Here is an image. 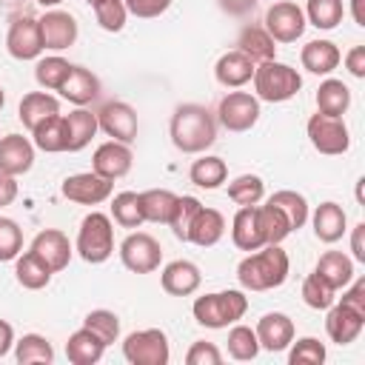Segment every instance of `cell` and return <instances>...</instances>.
<instances>
[{"label": "cell", "instance_id": "f35d334b", "mask_svg": "<svg viewBox=\"0 0 365 365\" xmlns=\"http://www.w3.org/2000/svg\"><path fill=\"white\" fill-rule=\"evenodd\" d=\"M345 6L342 0H308L305 3V23H311L319 31H331L342 23Z\"/></svg>", "mask_w": 365, "mask_h": 365}, {"label": "cell", "instance_id": "603a6c76", "mask_svg": "<svg viewBox=\"0 0 365 365\" xmlns=\"http://www.w3.org/2000/svg\"><path fill=\"white\" fill-rule=\"evenodd\" d=\"M108 345L91 331V328H77L71 336H68V342H66V356H68V362L71 365H94V362H100L103 359V351H106Z\"/></svg>", "mask_w": 365, "mask_h": 365}, {"label": "cell", "instance_id": "681fc988", "mask_svg": "<svg viewBox=\"0 0 365 365\" xmlns=\"http://www.w3.org/2000/svg\"><path fill=\"white\" fill-rule=\"evenodd\" d=\"M325 362V345L317 336H302L291 342L288 365H322Z\"/></svg>", "mask_w": 365, "mask_h": 365}, {"label": "cell", "instance_id": "277c9868", "mask_svg": "<svg viewBox=\"0 0 365 365\" xmlns=\"http://www.w3.org/2000/svg\"><path fill=\"white\" fill-rule=\"evenodd\" d=\"M254 97L265 103H285L299 94L302 77L294 66L279 63V60H265L254 66Z\"/></svg>", "mask_w": 365, "mask_h": 365}, {"label": "cell", "instance_id": "ffe728a7", "mask_svg": "<svg viewBox=\"0 0 365 365\" xmlns=\"http://www.w3.org/2000/svg\"><path fill=\"white\" fill-rule=\"evenodd\" d=\"M200 282H202V274L191 259H174L160 274V285L171 297H191L200 288Z\"/></svg>", "mask_w": 365, "mask_h": 365}, {"label": "cell", "instance_id": "f546056e", "mask_svg": "<svg viewBox=\"0 0 365 365\" xmlns=\"http://www.w3.org/2000/svg\"><path fill=\"white\" fill-rule=\"evenodd\" d=\"M334 291L345 288L351 279H354V259L342 251H325L319 259H317V268H314Z\"/></svg>", "mask_w": 365, "mask_h": 365}, {"label": "cell", "instance_id": "4316f807", "mask_svg": "<svg viewBox=\"0 0 365 365\" xmlns=\"http://www.w3.org/2000/svg\"><path fill=\"white\" fill-rule=\"evenodd\" d=\"M237 51H242L254 66L277 57V43L262 26H245L237 37Z\"/></svg>", "mask_w": 365, "mask_h": 365}, {"label": "cell", "instance_id": "d6a6232c", "mask_svg": "<svg viewBox=\"0 0 365 365\" xmlns=\"http://www.w3.org/2000/svg\"><path fill=\"white\" fill-rule=\"evenodd\" d=\"M351 108V88L342 80H322L317 88V111L328 117H342Z\"/></svg>", "mask_w": 365, "mask_h": 365}, {"label": "cell", "instance_id": "9f6ffc18", "mask_svg": "<svg viewBox=\"0 0 365 365\" xmlns=\"http://www.w3.org/2000/svg\"><path fill=\"white\" fill-rule=\"evenodd\" d=\"M17 191H20V188H17V177L0 171V208L11 205V202L17 200Z\"/></svg>", "mask_w": 365, "mask_h": 365}, {"label": "cell", "instance_id": "30bf717a", "mask_svg": "<svg viewBox=\"0 0 365 365\" xmlns=\"http://www.w3.org/2000/svg\"><path fill=\"white\" fill-rule=\"evenodd\" d=\"M305 11L291 0H277L265 11V31L274 37V43H297L305 31Z\"/></svg>", "mask_w": 365, "mask_h": 365}, {"label": "cell", "instance_id": "816d5d0a", "mask_svg": "<svg viewBox=\"0 0 365 365\" xmlns=\"http://www.w3.org/2000/svg\"><path fill=\"white\" fill-rule=\"evenodd\" d=\"M222 362V354L214 342H202L197 339L188 351H185V365H220Z\"/></svg>", "mask_w": 365, "mask_h": 365}, {"label": "cell", "instance_id": "ba28073f", "mask_svg": "<svg viewBox=\"0 0 365 365\" xmlns=\"http://www.w3.org/2000/svg\"><path fill=\"white\" fill-rule=\"evenodd\" d=\"M120 259L131 274H151L163 262V245L145 231H131L120 242Z\"/></svg>", "mask_w": 365, "mask_h": 365}, {"label": "cell", "instance_id": "5b68a950", "mask_svg": "<svg viewBox=\"0 0 365 365\" xmlns=\"http://www.w3.org/2000/svg\"><path fill=\"white\" fill-rule=\"evenodd\" d=\"M74 251L86 262H91V265L106 262L114 254V225H111V217L103 214V211L86 214L83 222H80V231H77Z\"/></svg>", "mask_w": 365, "mask_h": 365}, {"label": "cell", "instance_id": "8fae6325", "mask_svg": "<svg viewBox=\"0 0 365 365\" xmlns=\"http://www.w3.org/2000/svg\"><path fill=\"white\" fill-rule=\"evenodd\" d=\"M97 125L117 143L131 145L137 140V111L123 100H108L97 111Z\"/></svg>", "mask_w": 365, "mask_h": 365}, {"label": "cell", "instance_id": "7a4b0ae2", "mask_svg": "<svg viewBox=\"0 0 365 365\" xmlns=\"http://www.w3.org/2000/svg\"><path fill=\"white\" fill-rule=\"evenodd\" d=\"M291 259L279 245H262L237 265V279L245 291H271L288 279Z\"/></svg>", "mask_w": 365, "mask_h": 365}, {"label": "cell", "instance_id": "f1b7e54d", "mask_svg": "<svg viewBox=\"0 0 365 365\" xmlns=\"http://www.w3.org/2000/svg\"><path fill=\"white\" fill-rule=\"evenodd\" d=\"M51 114H60V100L54 94H48V91H29V94H23L20 108H17V117H20V123L29 131L37 123H43L46 117H51Z\"/></svg>", "mask_w": 365, "mask_h": 365}, {"label": "cell", "instance_id": "6da1fadb", "mask_svg": "<svg viewBox=\"0 0 365 365\" xmlns=\"http://www.w3.org/2000/svg\"><path fill=\"white\" fill-rule=\"evenodd\" d=\"M168 134L177 151L182 154H202L217 140V120L214 114L200 103H182L174 108Z\"/></svg>", "mask_w": 365, "mask_h": 365}, {"label": "cell", "instance_id": "2e32d148", "mask_svg": "<svg viewBox=\"0 0 365 365\" xmlns=\"http://www.w3.org/2000/svg\"><path fill=\"white\" fill-rule=\"evenodd\" d=\"M131 163H134V154L125 143H117V140H108L103 145H97L94 157H91V171L106 177V180H120L131 171Z\"/></svg>", "mask_w": 365, "mask_h": 365}, {"label": "cell", "instance_id": "4fadbf2b", "mask_svg": "<svg viewBox=\"0 0 365 365\" xmlns=\"http://www.w3.org/2000/svg\"><path fill=\"white\" fill-rule=\"evenodd\" d=\"M6 48L14 60H37L43 51V37H40V23L37 17L20 14L11 20L9 34H6Z\"/></svg>", "mask_w": 365, "mask_h": 365}, {"label": "cell", "instance_id": "f6af8a7d", "mask_svg": "<svg viewBox=\"0 0 365 365\" xmlns=\"http://www.w3.org/2000/svg\"><path fill=\"white\" fill-rule=\"evenodd\" d=\"M302 302L308 308H314V311H325V308H331L336 302V291L314 271V274H308L302 279Z\"/></svg>", "mask_w": 365, "mask_h": 365}, {"label": "cell", "instance_id": "d4e9b609", "mask_svg": "<svg viewBox=\"0 0 365 365\" xmlns=\"http://www.w3.org/2000/svg\"><path fill=\"white\" fill-rule=\"evenodd\" d=\"M214 77H217V83L225 86V88H240V86H245V83L254 77V63H251L242 51L231 48V51H225V54L217 60Z\"/></svg>", "mask_w": 365, "mask_h": 365}, {"label": "cell", "instance_id": "bcb514c9", "mask_svg": "<svg viewBox=\"0 0 365 365\" xmlns=\"http://www.w3.org/2000/svg\"><path fill=\"white\" fill-rule=\"evenodd\" d=\"M200 208H202V202H200L197 197H191V194L177 197L174 211H171V220H168V225H171V231H174L177 240L188 242V228H191V220L197 217Z\"/></svg>", "mask_w": 365, "mask_h": 365}, {"label": "cell", "instance_id": "e575fe53", "mask_svg": "<svg viewBox=\"0 0 365 365\" xmlns=\"http://www.w3.org/2000/svg\"><path fill=\"white\" fill-rule=\"evenodd\" d=\"M188 177H191V182H194L197 188L214 191V188H220V185L225 182V177H228V165H225V160H222V157L205 154V157H200V160H194V163H191Z\"/></svg>", "mask_w": 365, "mask_h": 365}, {"label": "cell", "instance_id": "7bdbcfd3", "mask_svg": "<svg viewBox=\"0 0 365 365\" xmlns=\"http://www.w3.org/2000/svg\"><path fill=\"white\" fill-rule=\"evenodd\" d=\"M257 354H259L257 331L248 325H234L228 331V356L240 359V362H251V359H257Z\"/></svg>", "mask_w": 365, "mask_h": 365}, {"label": "cell", "instance_id": "11a10c76", "mask_svg": "<svg viewBox=\"0 0 365 365\" xmlns=\"http://www.w3.org/2000/svg\"><path fill=\"white\" fill-rule=\"evenodd\" d=\"M345 68L354 74V77H365V46H354L348 54H345Z\"/></svg>", "mask_w": 365, "mask_h": 365}, {"label": "cell", "instance_id": "7dc6e473", "mask_svg": "<svg viewBox=\"0 0 365 365\" xmlns=\"http://www.w3.org/2000/svg\"><path fill=\"white\" fill-rule=\"evenodd\" d=\"M91 9H94V17L103 31H111V34L123 31V26L128 20V9L123 0H94Z\"/></svg>", "mask_w": 365, "mask_h": 365}, {"label": "cell", "instance_id": "6125c7cd", "mask_svg": "<svg viewBox=\"0 0 365 365\" xmlns=\"http://www.w3.org/2000/svg\"><path fill=\"white\" fill-rule=\"evenodd\" d=\"M34 3H40L43 9H54V6H60L63 0H34Z\"/></svg>", "mask_w": 365, "mask_h": 365}, {"label": "cell", "instance_id": "484cf974", "mask_svg": "<svg viewBox=\"0 0 365 365\" xmlns=\"http://www.w3.org/2000/svg\"><path fill=\"white\" fill-rule=\"evenodd\" d=\"M225 234V217L217 211V208H200L197 217L191 220V228H188V242L200 245V248H211L222 240Z\"/></svg>", "mask_w": 365, "mask_h": 365}, {"label": "cell", "instance_id": "ee69618b", "mask_svg": "<svg viewBox=\"0 0 365 365\" xmlns=\"http://www.w3.org/2000/svg\"><path fill=\"white\" fill-rule=\"evenodd\" d=\"M265 197V182L257 174H240L228 182V200L237 205H257Z\"/></svg>", "mask_w": 365, "mask_h": 365}, {"label": "cell", "instance_id": "ab89813d", "mask_svg": "<svg viewBox=\"0 0 365 365\" xmlns=\"http://www.w3.org/2000/svg\"><path fill=\"white\" fill-rule=\"evenodd\" d=\"M268 202L271 205H277L285 217H288V222H291V231H299L305 222H308V200L299 194V191H291V188H282V191H274L271 197H268Z\"/></svg>", "mask_w": 365, "mask_h": 365}, {"label": "cell", "instance_id": "db71d44e", "mask_svg": "<svg viewBox=\"0 0 365 365\" xmlns=\"http://www.w3.org/2000/svg\"><path fill=\"white\" fill-rule=\"evenodd\" d=\"M345 288L348 291L342 294L339 302H345V305H351V308H356V311L365 314V279H351Z\"/></svg>", "mask_w": 365, "mask_h": 365}, {"label": "cell", "instance_id": "f5cc1de1", "mask_svg": "<svg viewBox=\"0 0 365 365\" xmlns=\"http://www.w3.org/2000/svg\"><path fill=\"white\" fill-rule=\"evenodd\" d=\"M128 14L140 17V20H151V17H160L163 11H168L171 0H123Z\"/></svg>", "mask_w": 365, "mask_h": 365}, {"label": "cell", "instance_id": "ac0fdd59", "mask_svg": "<svg viewBox=\"0 0 365 365\" xmlns=\"http://www.w3.org/2000/svg\"><path fill=\"white\" fill-rule=\"evenodd\" d=\"M34 165V143L23 134H6L0 137V171L20 177L29 174Z\"/></svg>", "mask_w": 365, "mask_h": 365}, {"label": "cell", "instance_id": "7c38bea8", "mask_svg": "<svg viewBox=\"0 0 365 365\" xmlns=\"http://www.w3.org/2000/svg\"><path fill=\"white\" fill-rule=\"evenodd\" d=\"M111 188L114 182L94 174V171H83V174H71L63 180L60 191L68 202H77V205H100L111 197Z\"/></svg>", "mask_w": 365, "mask_h": 365}, {"label": "cell", "instance_id": "60d3db41", "mask_svg": "<svg viewBox=\"0 0 365 365\" xmlns=\"http://www.w3.org/2000/svg\"><path fill=\"white\" fill-rule=\"evenodd\" d=\"M111 217L117 225L123 228H140L143 220V208H140V194L137 191H120L111 200Z\"/></svg>", "mask_w": 365, "mask_h": 365}, {"label": "cell", "instance_id": "8992f818", "mask_svg": "<svg viewBox=\"0 0 365 365\" xmlns=\"http://www.w3.org/2000/svg\"><path fill=\"white\" fill-rule=\"evenodd\" d=\"M123 356L131 365H165L171 359L168 336L160 328H143L131 331L123 339Z\"/></svg>", "mask_w": 365, "mask_h": 365}, {"label": "cell", "instance_id": "c3c4849f", "mask_svg": "<svg viewBox=\"0 0 365 365\" xmlns=\"http://www.w3.org/2000/svg\"><path fill=\"white\" fill-rule=\"evenodd\" d=\"M83 325H86V328H91V331H94L106 345H111V342H117V339H120V317H117L114 311L94 308V311H88V314H86Z\"/></svg>", "mask_w": 365, "mask_h": 365}, {"label": "cell", "instance_id": "680465c9", "mask_svg": "<svg viewBox=\"0 0 365 365\" xmlns=\"http://www.w3.org/2000/svg\"><path fill=\"white\" fill-rule=\"evenodd\" d=\"M11 348H14V328H11L6 319H0V359H3Z\"/></svg>", "mask_w": 365, "mask_h": 365}, {"label": "cell", "instance_id": "b9f144b4", "mask_svg": "<svg viewBox=\"0 0 365 365\" xmlns=\"http://www.w3.org/2000/svg\"><path fill=\"white\" fill-rule=\"evenodd\" d=\"M257 211H259V225H262V234H265V245H279L291 234L288 217L277 205H271V202L257 205Z\"/></svg>", "mask_w": 365, "mask_h": 365}, {"label": "cell", "instance_id": "d6986e66", "mask_svg": "<svg viewBox=\"0 0 365 365\" xmlns=\"http://www.w3.org/2000/svg\"><path fill=\"white\" fill-rule=\"evenodd\" d=\"M31 251L57 274V271H63V268L68 265L74 248H71L68 237H66L60 228H46V231H40V234L31 240Z\"/></svg>", "mask_w": 365, "mask_h": 365}, {"label": "cell", "instance_id": "cb8c5ba5", "mask_svg": "<svg viewBox=\"0 0 365 365\" xmlns=\"http://www.w3.org/2000/svg\"><path fill=\"white\" fill-rule=\"evenodd\" d=\"M342 60V51L331 40H311L299 51V63L311 74H331Z\"/></svg>", "mask_w": 365, "mask_h": 365}, {"label": "cell", "instance_id": "be15d7a7", "mask_svg": "<svg viewBox=\"0 0 365 365\" xmlns=\"http://www.w3.org/2000/svg\"><path fill=\"white\" fill-rule=\"evenodd\" d=\"M3 106H6V91H3V86H0V111H3Z\"/></svg>", "mask_w": 365, "mask_h": 365}, {"label": "cell", "instance_id": "4dcf8cb0", "mask_svg": "<svg viewBox=\"0 0 365 365\" xmlns=\"http://www.w3.org/2000/svg\"><path fill=\"white\" fill-rule=\"evenodd\" d=\"M51 268L29 248L26 254H17V259H14V277H17V282L23 285V288H29V291H40V288H46L48 282H51Z\"/></svg>", "mask_w": 365, "mask_h": 365}, {"label": "cell", "instance_id": "e0dca14e", "mask_svg": "<svg viewBox=\"0 0 365 365\" xmlns=\"http://www.w3.org/2000/svg\"><path fill=\"white\" fill-rule=\"evenodd\" d=\"M257 339H259V348L271 351V354H279L285 351L291 342H294V319L282 311H271L265 314L259 322H257Z\"/></svg>", "mask_w": 365, "mask_h": 365}, {"label": "cell", "instance_id": "f907efd6", "mask_svg": "<svg viewBox=\"0 0 365 365\" xmlns=\"http://www.w3.org/2000/svg\"><path fill=\"white\" fill-rule=\"evenodd\" d=\"M23 251V228L11 217H0V262L17 259Z\"/></svg>", "mask_w": 365, "mask_h": 365}, {"label": "cell", "instance_id": "74e56055", "mask_svg": "<svg viewBox=\"0 0 365 365\" xmlns=\"http://www.w3.org/2000/svg\"><path fill=\"white\" fill-rule=\"evenodd\" d=\"M71 68H74V66H71L66 57L51 54V57L37 60V66H34V80H37V86H40V88L60 91V88L66 86V80H68Z\"/></svg>", "mask_w": 365, "mask_h": 365}, {"label": "cell", "instance_id": "6f0895ef", "mask_svg": "<svg viewBox=\"0 0 365 365\" xmlns=\"http://www.w3.org/2000/svg\"><path fill=\"white\" fill-rule=\"evenodd\" d=\"M362 237H365V222H356L354 231H351V251H354V259H356V262H365V245H362Z\"/></svg>", "mask_w": 365, "mask_h": 365}, {"label": "cell", "instance_id": "52a82bcc", "mask_svg": "<svg viewBox=\"0 0 365 365\" xmlns=\"http://www.w3.org/2000/svg\"><path fill=\"white\" fill-rule=\"evenodd\" d=\"M308 140L319 154L336 157L351 148V131L342 117H328V114H311L308 120Z\"/></svg>", "mask_w": 365, "mask_h": 365}, {"label": "cell", "instance_id": "9c48e42d", "mask_svg": "<svg viewBox=\"0 0 365 365\" xmlns=\"http://www.w3.org/2000/svg\"><path fill=\"white\" fill-rule=\"evenodd\" d=\"M217 120L222 128L240 134L257 125L259 120V100L248 91H228L217 106Z\"/></svg>", "mask_w": 365, "mask_h": 365}, {"label": "cell", "instance_id": "d590c367", "mask_svg": "<svg viewBox=\"0 0 365 365\" xmlns=\"http://www.w3.org/2000/svg\"><path fill=\"white\" fill-rule=\"evenodd\" d=\"M14 359L20 365H51L54 348L40 334H23L20 339H14Z\"/></svg>", "mask_w": 365, "mask_h": 365}, {"label": "cell", "instance_id": "7402d4cb", "mask_svg": "<svg viewBox=\"0 0 365 365\" xmlns=\"http://www.w3.org/2000/svg\"><path fill=\"white\" fill-rule=\"evenodd\" d=\"M311 225H314V237L319 240V242H339L342 237H345V231H348V214H345V208L339 205V202H322V205H317V211H314V217H311Z\"/></svg>", "mask_w": 365, "mask_h": 365}, {"label": "cell", "instance_id": "94428289", "mask_svg": "<svg viewBox=\"0 0 365 365\" xmlns=\"http://www.w3.org/2000/svg\"><path fill=\"white\" fill-rule=\"evenodd\" d=\"M351 17L356 26L365 29V0H351Z\"/></svg>", "mask_w": 365, "mask_h": 365}, {"label": "cell", "instance_id": "9a60e30c", "mask_svg": "<svg viewBox=\"0 0 365 365\" xmlns=\"http://www.w3.org/2000/svg\"><path fill=\"white\" fill-rule=\"evenodd\" d=\"M325 311H328V317H325V334H328L331 342L351 345L362 334V328H365V314L362 311H356V308H351L345 302H334Z\"/></svg>", "mask_w": 365, "mask_h": 365}, {"label": "cell", "instance_id": "8d00e7d4", "mask_svg": "<svg viewBox=\"0 0 365 365\" xmlns=\"http://www.w3.org/2000/svg\"><path fill=\"white\" fill-rule=\"evenodd\" d=\"M177 194H171L168 188H148L140 191V208H143V220L145 222H165L171 220Z\"/></svg>", "mask_w": 365, "mask_h": 365}, {"label": "cell", "instance_id": "836d02e7", "mask_svg": "<svg viewBox=\"0 0 365 365\" xmlns=\"http://www.w3.org/2000/svg\"><path fill=\"white\" fill-rule=\"evenodd\" d=\"M66 117V128H68V151L74 154V151H83L88 143H91V137L97 134V114H91L88 108H74V111H68V114H63Z\"/></svg>", "mask_w": 365, "mask_h": 365}, {"label": "cell", "instance_id": "5bb4252c", "mask_svg": "<svg viewBox=\"0 0 365 365\" xmlns=\"http://www.w3.org/2000/svg\"><path fill=\"white\" fill-rule=\"evenodd\" d=\"M37 23H40L43 48H51V51H63V48L74 46V40L80 34L77 20L68 11H60V9H48L43 17H37Z\"/></svg>", "mask_w": 365, "mask_h": 365}, {"label": "cell", "instance_id": "44dd1931", "mask_svg": "<svg viewBox=\"0 0 365 365\" xmlns=\"http://www.w3.org/2000/svg\"><path fill=\"white\" fill-rule=\"evenodd\" d=\"M231 240L240 251H257L265 245V234L259 225L257 205H240V211L231 220Z\"/></svg>", "mask_w": 365, "mask_h": 365}, {"label": "cell", "instance_id": "3957f363", "mask_svg": "<svg viewBox=\"0 0 365 365\" xmlns=\"http://www.w3.org/2000/svg\"><path fill=\"white\" fill-rule=\"evenodd\" d=\"M245 311H248V297L237 288L202 294L191 305V314L202 328H228L237 319H242Z\"/></svg>", "mask_w": 365, "mask_h": 365}, {"label": "cell", "instance_id": "91938a15", "mask_svg": "<svg viewBox=\"0 0 365 365\" xmlns=\"http://www.w3.org/2000/svg\"><path fill=\"white\" fill-rule=\"evenodd\" d=\"M220 6L228 14H248L257 6V0H220Z\"/></svg>", "mask_w": 365, "mask_h": 365}, {"label": "cell", "instance_id": "1f68e13d", "mask_svg": "<svg viewBox=\"0 0 365 365\" xmlns=\"http://www.w3.org/2000/svg\"><path fill=\"white\" fill-rule=\"evenodd\" d=\"M60 94H63L68 103H74V106H88V103L97 100V94H100V80H97V74H91L88 68L74 66L71 74H68V80H66V86L60 88Z\"/></svg>", "mask_w": 365, "mask_h": 365}, {"label": "cell", "instance_id": "e7e4bbea", "mask_svg": "<svg viewBox=\"0 0 365 365\" xmlns=\"http://www.w3.org/2000/svg\"><path fill=\"white\" fill-rule=\"evenodd\" d=\"M88 3H94V0H88Z\"/></svg>", "mask_w": 365, "mask_h": 365}, {"label": "cell", "instance_id": "83f0119b", "mask_svg": "<svg viewBox=\"0 0 365 365\" xmlns=\"http://www.w3.org/2000/svg\"><path fill=\"white\" fill-rule=\"evenodd\" d=\"M31 137H34V145L40 151H46V154L68 151V128H66V117L63 114H51L43 123H37L31 128Z\"/></svg>", "mask_w": 365, "mask_h": 365}]
</instances>
